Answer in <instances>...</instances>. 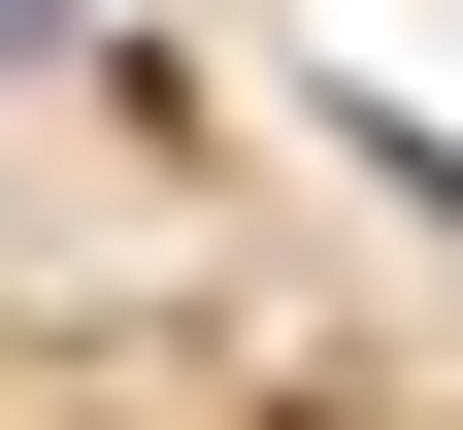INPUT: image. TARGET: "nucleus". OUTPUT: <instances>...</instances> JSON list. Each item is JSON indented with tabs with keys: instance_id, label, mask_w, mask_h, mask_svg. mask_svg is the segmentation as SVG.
<instances>
[{
	"instance_id": "obj_1",
	"label": "nucleus",
	"mask_w": 463,
	"mask_h": 430,
	"mask_svg": "<svg viewBox=\"0 0 463 430\" xmlns=\"http://www.w3.org/2000/svg\"><path fill=\"white\" fill-rule=\"evenodd\" d=\"M0 67H67V0H0Z\"/></svg>"
}]
</instances>
